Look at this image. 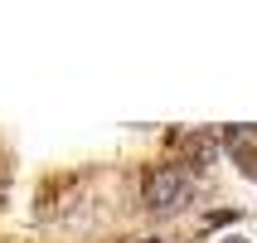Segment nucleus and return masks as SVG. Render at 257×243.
I'll return each mask as SVG.
<instances>
[{"label":"nucleus","instance_id":"nucleus-2","mask_svg":"<svg viewBox=\"0 0 257 243\" xmlns=\"http://www.w3.org/2000/svg\"><path fill=\"white\" fill-rule=\"evenodd\" d=\"M218 146L233 151L238 160H252L257 156V127H218Z\"/></svg>","mask_w":257,"mask_h":243},{"label":"nucleus","instance_id":"nucleus-1","mask_svg":"<svg viewBox=\"0 0 257 243\" xmlns=\"http://www.w3.org/2000/svg\"><path fill=\"white\" fill-rule=\"evenodd\" d=\"M194 190H199V180H194V171L189 166H180V160H156V166H146L141 171V209L146 214H180L189 200H194Z\"/></svg>","mask_w":257,"mask_h":243},{"label":"nucleus","instance_id":"nucleus-3","mask_svg":"<svg viewBox=\"0 0 257 243\" xmlns=\"http://www.w3.org/2000/svg\"><path fill=\"white\" fill-rule=\"evenodd\" d=\"M218 243H252V238H243V233H228V238H218Z\"/></svg>","mask_w":257,"mask_h":243}]
</instances>
